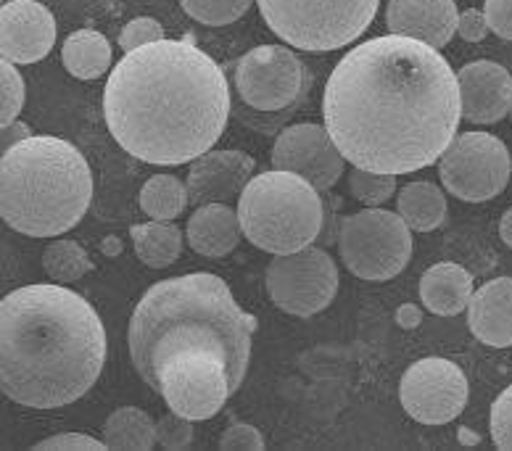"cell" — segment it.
<instances>
[{
  "label": "cell",
  "mask_w": 512,
  "mask_h": 451,
  "mask_svg": "<svg viewBox=\"0 0 512 451\" xmlns=\"http://www.w3.org/2000/svg\"><path fill=\"white\" fill-rule=\"evenodd\" d=\"M338 254L352 275L383 283L410 264L412 235L402 214L367 206L338 225Z\"/></svg>",
  "instance_id": "8"
},
{
  "label": "cell",
  "mask_w": 512,
  "mask_h": 451,
  "mask_svg": "<svg viewBox=\"0 0 512 451\" xmlns=\"http://www.w3.org/2000/svg\"><path fill=\"white\" fill-rule=\"evenodd\" d=\"M191 204L188 198V185L172 175H156L140 190V209L143 214L159 222H175Z\"/></svg>",
  "instance_id": "26"
},
{
  "label": "cell",
  "mask_w": 512,
  "mask_h": 451,
  "mask_svg": "<svg viewBox=\"0 0 512 451\" xmlns=\"http://www.w3.org/2000/svg\"><path fill=\"white\" fill-rule=\"evenodd\" d=\"M48 449H93L103 451L109 449L106 441H98L93 436H85V433H61V436L45 438L40 444H35V451H48Z\"/></svg>",
  "instance_id": "36"
},
{
  "label": "cell",
  "mask_w": 512,
  "mask_h": 451,
  "mask_svg": "<svg viewBox=\"0 0 512 451\" xmlns=\"http://www.w3.org/2000/svg\"><path fill=\"white\" fill-rule=\"evenodd\" d=\"M235 90L246 114L286 119L307 93V66L291 48L259 45L235 64Z\"/></svg>",
  "instance_id": "10"
},
{
  "label": "cell",
  "mask_w": 512,
  "mask_h": 451,
  "mask_svg": "<svg viewBox=\"0 0 512 451\" xmlns=\"http://www.w3.org/2000/svg\"><path fill=\"white\" fill-rule=\"evenodd\" d=\"M106 330L80 293L59 283L16 288L0 301V388L30 409H59L93 388Z\"/></svg>",
  "instance_id": "3"
},
{
  "label": "cell",
  "mask_w": 512,
  "mask_h": 451,
  "mask_svg": "<svg viewBox=\"0 0 512 451\" xmlns=\"http://www.w3.org/2000/svg\"><path fill=\"white\" fill-rule=\"evenodd\" d=\"M156 441L164 449H188L193 444V420L177 415V412H169L156 425Z\"/></svg>",
  "instance_id": "31"
},
{
  "label": "cell",
  "mask_w": 512,
  "mask_h": 451,
  "mask_svg": "<svg viewBox=\"0 0 512 451\" xmlns=\"http://www.w3.org/2000/svg\"><path fill=\"white\" fill-rule=\"evenodd\" d=\"M243 238L267 254H293L320 238L325 209L309 180L283 169L254 175L238 201Z\"/></svg>",
  "instance_id": "6"
},
{
  "label": "cell",
  "mask_w": 512,
  "mask_h": 451,
  "mask_svg": "<svg viewBox=\"0 0 512 451\" xmlns=\"http://www.w3.org/2000/svg\"><path fill=\"white\" fill-rule=\"evenodd\" d=\"M396 322L402 325L404 330H415L420 322H423V314H420V309L412 304H404L399 306V312H396Z\"/></svg>",
  "instance_id": "39"
},
{
  "label": "cell",
  "mask_w": 512,
  "mask_h": 451,
  "mask_svg": "<svg viewBox=\"0 0 512 451\" xmlns=\"http://www.w3.org/2000/svg\"><path fill=\"white\" fill-rule=\"evenodd\" d=\"M103 117L130 156L177 167L212 151L230 119L220 64L191 40H156L127 51L103 90Z\"/></svg>",
  "instance_id": "2"
},
{
  "label": "cell",
  "mask_w": 512,
  "mask_h": 451,
  "mask_svg": "<svg viewBox=\"0 0 512 451\" xmlns=\"http://www.w3.org/2000/svg\"><path fill=\"white\" fill-rule=\"evenodd\" d=\"M119 248H122V246H119V243L117 241H114V243H106V251H119Z\"/></svg>",
  "instance_id": "41"
},
{
  "label": "cell",
  "mask_w": 512,
  "mask_h": 451,
  "mask_svg": "<svg viewBox=\"0 0 512 451\" xmlns=\"http://www.w3.org/2000/svg\"><path fill=\"white\" fill-rule=\"evenodd\" d=\"M491 438L497 449L512 451V386L499 393L491 407Z\"/></svg>",
  "instance_id": "32"
},
{
  "label": "cell",
  "mask_w": 512,
  "mask_h": 451,
  "mask_svg": "<svg viewBox=\"0 0 512 451\" xmlns=\"http://www.w3.org/2000/svg\"><path fill=\"white\" fill-rule=\"evenodd\" d=\"M220 449L235 451V449H249V451H262L264 438L262 433L254 428V425H246V422H233L230 428L222 433Z\"/></svg>",
  "instance_id": "34"
},
{
  "label": "cell",
  "mask_w": 512,
  "mask_h": 451,
  "mask_svg": "<svg viewBox=\"0 0 512 451\" xmlns=\"http://www.w3.org/2000/svg\"><path fill=\"white\" fill-rule=\"evenodd\" d=\"M56 43V19L37 0H8L0 8V53L14 64H35Z\"/></svg>",
  "instance_id": "15"
},
{
  "label": "cell",
  "mask_w": 512,
  "mask_h": 451,
  "mask_svg": "<svg viewBox=\"0 0 512 451\" xmlns=\"http://www.w3.org/2000/svg\"><path fill=\"white\" fill-rule=\"evenodd\" d=\"M103 441L109 449H154L156 422L138 407H122L103 422Z\"/></svg>",
  "instance_id": "25"
},
{
  "label": "cell",
  "mask_w": 512,
  "mask_h": 451,
  "mask_svg": "<svg viewBox=\"0 0 512 451\" xmlns=\"http://www.w3.org/2000/svg\"><path fill=\"white\" fill-rule=\"evenodd\" d=\"M510 117H512V111H510Z\"/></svg>",
  "instance_id": "42"
},
{
  "label": "cell",
  "mask_w": 512,
  "mask_h": 451,
  "mask_svg": "<svg viewBox=\"0 0 512 451\" xmlns=\"http://www.w3.org/2000/svg\"><path fill=\"white\" fill-rule=\"evenodd\" d=\"M262 19L291 48L338 51L373 24L381 0H256Z\"/></svg>",
  "instance_id": "7"
},
{
  "label": "cell",
  "mask_w": 512,
  "mask_h": 451,
  "mask_svg": "<svg viewBox=\"0 0 512 451\" xmlns=\"http://www.w3.org/2000/svg\"><path fill=\"white\" fill-rule=\"evenodd\" d=\"M473 299V275L454 262L433 264L420 280V301L431 314L454 317Z\"/></svg>",
  "instance_id": "21"
},
{
  "label": "cell",
  "mask_w": 512,
  "mask_h": 451,
  "mask_svg": "<svg viewBox=\"0 0 512 451\" xmlns=\"http://www.w3.org/2000/svg\"><path fill=\"white\" fill-rule=\"evenodd\" d=\"M462 119L473 124L502 122L512 111V74L494 61H473L457 72Z\"/></svg>",
  "instance_id": "17"
},
{
  "label": "cell",
  "mask_w": 512,
  "mask_h": 451,
  "mask_svg": "<svg viewBox=\"0 0 512 451\" xmlns=\"http://www.w3.org/2000/svg\"><path fill=\"white\" fill-rule=\"evenodd\" d=\"M489 32V22H486V14H483V11H478V8L462 11L460 22H457V35H460L465 43H481Z\"/></svg>",
  "instance_id": "37"
},
{
  "label": "cell",
  "mask_w": 512,
  "mask_h": 451,
  "mask_svg": "<svg viewBox=\"0 0 512 451\" xmlns=\"http://www.w3.org/2000/svg\"><path fill=\"white\" fill-rule=\"evenodd\" d=\"M167 407L188 420H209L233 396L225 359L209 349H180L156 370V386Z\"/></svg>",
  "instance_id": "9"
},
{
  "label": "cell",
  "mask_w": 512,
  "mask_h": 451,
  "mask_svg": "<svg viewBox=\"0 0 512 451\" xmlns=\"http://www.w3.org/2000/svg\"><path fill=\"white\" fill-rule=\"evenodd\" d=\"M457 22L454 0H388V32L415 37L433 48H444L457 35Z\"/></svg>",
  "instance_id": "18"
},
{
  "label": "cell",
  "mask_w": 512,
  "mask_h": 451,
  "mask_svg": "<svg viewBox=\"0 0 512 451\" xmlns=\"http://www.w3.org/2000/svg\"><path fill=\"white\" fill-rule=\"evenodd\" d=\"M61 61L77 80H96L111 69V45L96 30H77L64 40Z\"/></svg>",
  "instance_id": "23"
},
{
  "label": "cell",
  "mask_w": 512,
  "mask_h": 451,
  "mask_svg": "<svg viewBox=\"0 0 512 451\" xmlns=\"http://www.w3.org/2000/svg\"><path fill=\"white\" fill-rule=\"evenodd\" d=\"M130 238L138 259L151 270H164L169 264H175L183 251V233L172 222L151 219L143 225H132Z\"/></svg>",
  "instance_id": "24"
},
{
  "label": "cell",
  "mask_w": 512,
  "mask_h": 451,
  "mask_svg": "<svg viewBox=\"0 0 512 451\" xmlns=\"http://www.w3.org/2000/svg\"><path fill=\"white\" fill-rule=\"evenodd\" d=\"M241 217L227 204H204L196 206L193 217L188 219L185 238L188 246L201 256L222 259L241 243Z\"/></svg>",
  "instance_id": "20"
},
{
  "label": "cell",
  "mask_w": 512,
  "mask_h": 451,
  "mask_svg": "<svg viewBox=\"0 0 512 451\" xmlns=\"http://www.w3.org/2000/svg\"><path fill=\"white\" fill-rule=\"evenodd\" d=\"M468 378L449 359L428 357L410 364L399 383L404 412L423 425H447L468 404Z\"/></svg>",
  "instance_id": "13"
},
{
  "label": "cell",
  "mask_w": 512,
  "mask_h": 451,
  "mask_svg": "<svg viewBox=\"0 0 512 451\" xmlns=\"http://www.w3.org/2000/svg\"><path fill=\"white\" fill-rule=\"evenodd\" d=\"M349 190L359 204L381 206L396 193V175H378V172L354 167L349 172Z\"/></svg>",
  "instance_id": "29"
},
{
  "label": "cell",
  "mask_w": 512,
  "mask_h": 451,
  "mask_svg": "<svg viewBox=\"0 0 512 451\" xmlns=\"http://www.w3.org/2000/svg\"><path fill=\"white\" fill-rule=\"evenodd\" d=\"M0 77H3V85H0V124L16 122L19 114H22L24 106V80L19 69L14 66V61L3 59L0 61Z\"/></svg>",
  "instance_id": "30"
},
{
  "label": "cell",
  "mask_w": 512,
  "mask_h": 451,
  "mask_svg": "<svg viewBox=\"0 0 512 451\" xmlns=\"http://www.w3.org/2000/svg\"><path fill=\"white\" fill-rule=\"evenodd\" d=\"M483 14L489 22V30L502 40H512V0H486Z\"/></svg>",
  "instance_id": "35"
},
{
  "label": "cell",
  "mask_w": 512,
  "mask_h": 451,
  "mask_svg": "<svg viewBox=\"0 0 512 451\" xmlns=\"http://www.w3.org/2000/svg\"><path fill=\"white\" fill-rule=\"evenodd\" d=\"M180 6L191 19L206 27H225L238 22L254 0H180Z\"/></svg>",
  "instance_id": "28"
},
{
  "label": "cell",
  "mask_w": 512,
  "mask_h": 451,
  "mask_svg": "<svg viewBox=\"0 0 512 451\" xmlns=\"http://www.w3.org/2000/svg\"><path fill=\"white\" fill-rule=\"evenodd\" d=\"M93 172L72 143L30 135L0 159V217L30 238H56L82 222L93 201Z\"/></svg>",
  "instance_id": "5"
},
{
  "label": "cell",
  "mask_w": 512,
  "mask_h": 451,
  "mask_svg": "<svg viewBox=\"0 0 512 451\" xmlns=\"http://www.w3.org/2000/svg\"><path fill=\"white\" fill-rule=\"evenodd\" d=\"M32 135L30 130V124H24V122H11L3 127V140H0V146H3V151H8V148H14L16 143H22V140H27Z\"/></svg>",
  "instance_id": "38"
},
{
  "label": "cell",
  "mask_w": 512,
  "mask_h": 451,
  "mask_svg": "<svg viewBox=\"0 0 512 451\" xmlns=\"http://www.w3.org/2000/svg\"><path fill=\"white\" fill-rule=\"evenodd\" d=\"M470 333L491 349L512 346V277L481 285L468 304Z\"/></svg>",
  "instance_id": "19"
},
{
  "label": "cell",
  "mask_w": 512,
  "mask_h": 451,
  "mask_svg": "<svg viewBox=\"0 0 512 451\" xmlns=\"http://www.w3.org/2000/svg\"><path fill=\"white\" fill-rule=\"evenodd\" d=\"M156 40H164V27L156 19H148V16L132 19L122 30V35H119V45L125 48V53L135 51L140 45L156 43Z\"/></svg>",
  "instance_id": "33"
},
{
  "label": "cell",
  "mask_w": 512,
  "mask_h": 451,
  "mask_svg": "<svg viewBox=\"0 0 512 451\" xmlns=\"http://www.w3.org/2000/svg\"><path fill=\"white\" fill-rule=\"evenodd\" d=\"M510 172V151L489 132H462L439 159L444 188L468 204H483L499 196L510 182Z\"/></svg>",
  "instance_id": "11"
},
{
  "label": "cell",
  "mask_w": 512,
  "mask_h": 451,
  "mask_svg": "<svg viewBox=\"0 0 512 451\" xmlns=\"http://www.w3.org/2000/svg\"><path fill=\"white\" fill-rule=\"evenodd\" d=\"M43 270L53 283H77L85 275L96 270V264L88 256V251L77 241H53L43 251Z\"/></svg>",
  "instance_id": "27"
},
{
  "label": "cell",
  "mask_w": 512,
  "mask_h": 451,
  "mask_svg": "<svg viewBox=\"0 0 512 451\" xmlns=\"http://www.w3.org/2000/svg\"><path fill=\"white\" fill-rule=\"evenodd\" d=\"M396 209L415 233H428L444 222L447 217V196L439 185L417 180L404 185L396 196Z\"/></svg>",
  "instance_id": "22"
},
{
  "label": "cell",
  "mask_w": 512,
  "mask_h": 451,
  "mask_svg": "<svg viewBox=\"0 0 512 451\" xmlns=\"http://www.w3.org/2000/svg\"><path fill=\"white\" fill-rule=\"evenodd\" d=\"M272 167L309 180L317 190H328L344 175V153L320 124H293L280 130L272 146Z\"/></svg>",
  "instance_id": "14"
},
{
  "label": "cell",
  "mask_w": 512,
  "mask_h": 451,
  "mask_svg": "<svg viewBox=\"0 0 512 451\" xmlns=\"http://www.w3.org/2000/svg\"><path fill=\"white\" fill-rule=\"evenodd\" d=\"M256 317L235 304L222 277L191 272L151 285L130 320V357L148 386L159 364L180 349L217 351L238 391L251 359Z\"/></svg>",
  "instance_id": "4"
},
{
  "label": "cell",
  "mask_w": 512,
  "mask_h": 451,
  "mask_svg": "<svg viewBox=\"0 0 512 451\" xmlns=\"http://www.w3.org/2000/svg\"><path fill=\"white\" fill-rule=\"evenodd\" d=\"M499 238L512 248V209H507L502 222H499Z\"/></svg>",
  "instance_id": "40"
},
{
  "label": "cell",
  "mask_w": 512,
  "mask_h": 451,
  "mask_svg": "<svg viewBox=\"0 0 512 451\" xmlns=\"http://www.w3.org/2000/svg\"><path fill=\"white\" fill-rule=\"evenodd\" d=\"M338 291L336 262L328 251L307 246L278 254L267 267V293L272 304L293 317H315L328 309Z\"/></svg>",
  "instance_id": "12"
},
{
  "label": "cell",
  "mask_w": 512,
  "mask_h": 451,
  "mask_svg": "<svg viewBox=\"0 0 512 451\" xmlns=\"http://www.w3.org/2000/svg\"><path fill=\"white\" fill-rule=\"evenodd\" d=\"M256 161L243 151H206L191 164L188 198L193 206L230 204L251 182Z\"/></svg>",
  "instance_id": "16"
},
{
  "label": "cell",
  "mask_w": 512,
  "mask_h": 451,
  "mask_svg": "<svg viewBox=\"0 0 512 451\" xmlns=\"http://www.w3.org/2000/svg\"><path fill=\"white\" fill-rule=\"evenodd\" d=\"M322 117L352 167L410 175L436 164L457 138L460 82L433 45L391 32L338 61Z\"/></svg>",
  "instance_id": "1"
}]
</instances>
